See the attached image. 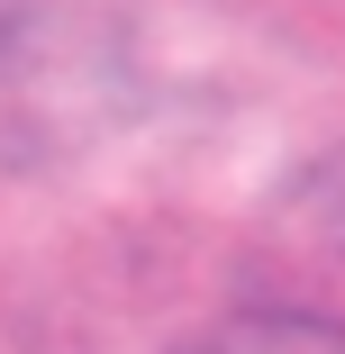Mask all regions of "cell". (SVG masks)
Returning a JSON list of instances; mask_svg holds the SVG:
<instances>
[{
    "mask_svg": "<svg viewBox=\"0 0 345 354\" xmlns=\"http://www.w3.org/2000/svg\"><path fill=\"white\" fill-rule=\"evenodd\" d=\"M173 354H345V318H327V309H236L218 327L182 336Z\"/></svg>",
    "mask_w": 345,
    "mask_h": 354,
    "instance_id": "1",
    "label": "cell"
},
{
    "mask_svg": "<svg viewBox=\"0 0 345 354\" xmlns=\"http://www.w3.org/2000/svg\"><path fill=\"white\" fill-rule=\"evenodd\" d=\"M309 200H318V227H327V236L345 245V155H336V164H327V173L309 182Z\"/></svg>",
    "mask_w": 345,
    "mask_h": 354,
    "instance_id": "2",
    "label": "cell"
}]
</instances>
